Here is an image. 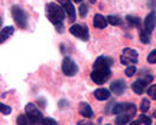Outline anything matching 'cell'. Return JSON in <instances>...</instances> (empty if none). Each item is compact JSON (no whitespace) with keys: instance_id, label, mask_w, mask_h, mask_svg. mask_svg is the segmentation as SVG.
<instances>
[{"instance_id":"6da1fadb","label":"cell","mask_w":156,"mask_h":125,"mask_svg":"<svg viewBox=\"0 0 156 125\" xmlns=\"http://www.w3.org/2000/svg\"><path fill=\"white\" fill-rule=\"evenodd\" d=\"M112 63H113L112 58H107V56L97 58V60L94 62V71L91 72V81L97 83V85L106 83L108 81V78L112 76V71H110Z\"/></svg>"},{"instance_id":"7a4b0ae2","label":"cell","mask_w":156,"mask_h":125,"mask_svg":"<svg viewBox=\"0 0 156 125\" xmlns=\"http://www.w3.org/2000/svg\"><path fill=\"white\" fill-rule=\"evenodd\" d=\"M65 13L64 7L58 6L56 3H48L46 5V15L49 19L51 23H54L58 29V32H62V27H64V19H65Z\"/></svg>"},{"instance_id":"3957f363","label":"cell","mask_w":156,"mask_h":125,"mask_svg":"<svg viewBox=\"0 0 156 125\" xmlns=\"http://www.w3.org/2000/svg\"><path fill=\"white\" fill-rule=\"evenodd\" d=\"M12 16H13V20H15L17 27L26 29V26H28V16H26L23 9H20L19 6H13L12 7Z\"/></svg>"},{"instance_id":"277c9868","label":"cell","mask_w":156,"mask_h":125,"mask_svg":"<svg viewBox=\"0 0 156 125\" xmlns=\"http://www.w3.org/2000/svg\"><path fill=\"white\" fill-rule=\"evenodd\" d=\"M120 62H122V65H134L137 62V52L132 49V48L123 49L122 56H120Z\"/></svg>"},{"instance_id":"5b68a950","label":"cell","mask_w":156,"mask_h":125,"mask_svg":"<svg viewBox=\"0 0 156 125\" xmlns=\"http://www.w3.org/2000/svg\"><path fill=\"white\" fill-rule=\"evenodd\" d=\"M69 32H71L73 36L81 39V40H88L90 39L88 29H87V26H84V25H73V26L69 27Z\"/></svg>"},{"instance_id":"8992f818","label":"cell","mask_w":156,"mask_h":125,"mask_svg":"<svg viewBox=\"0 0 156 125\" xmlns=\"http://www.w3.org/2000/svg\"><path fill=\"white\" fill-rule=\"evenodd\" d=\"M25 111H26V115L29 117V120H30L32 124H38V122H41V121H44L41 111L35 106L34 103H28L26 108H25Z\"/></svg>"},{"instance_id":"52a82bcc","label":"cell","mask_w":156,"mask_h":125,"mask_svg":"<svg viewBox=\"0 0 156 125\" xmlns=\"http://www.w3.org/2000/svg\"><path fill=\"white\" fill-rule=\"evenodd\" d=\"M62 72L67 76H74L78 72V66L71 58H65L62 60Z\"/></svg>"},{"instance_id":"ba28073f","label":"cell","mask_w":156,"mask_h":125,"mask_svg":"<svg viewBox=\"0 0 156 125\" xmlns=\"http://www.w3.org/2000/svg\"><path fill=\"white\" fill-rule=\"evenodd\" d=\"M152 81V76H147L146 79H139V81H136L132 83V89H133L134 93H137V95H142V93L146 91V83L147 82Z\"/></svg>"},{"instance_id":"9c48e42d","label":"cell","mask_w":156,"mask_h":125,"mask_svg":"<svg viewBox=\"0 0 156 125\" xmlns=\"http://www.w3.org/2000/svg\"><path fill=\"white\" fill-rule=\"evenodd\" d=\"M58 2L62 5L64 10L67 12L68 17H69V19H73V20H75V9H74L73 3H71L69 0H58Z\"/></svg>"},{"instance_id":"30bf717a","label":"cell","mask_w":156,"mask_h":125,"mask_svg":"<svg viewBox=\"0 0 156 125\" xmlns=\"http://www.w3.org/2000/svg\"><path fill=\"white\" fill-rule=\"evenodd\" d=\"M112 92L116 93V95H122L123 92H124V89H126V83H124V81H122V79H117V81H114L112 83Z\"/></svg>"},{"instance_id":"8fae6325","label":"cell","mask_w":156,"mask_h":125,"mask_svg":"<svg viewBox=\"0 0 156 125\" xmlns=\"http://www.w3.org/2000/svg\"><path fill=\"white\" fill-rule=\"evenodd\" d=\"M80 114L83 115V117H85V118H93V117H94V112H93L91 106L85 102L80 103Z\"/></svg>"},{"instance_id":"7c38bea8","label":"cell","mask_w":156,"mask_h":125,"mask_svg":"<svg viewBox=\"0 0 156 125\" xmlns=\"http://www.w3.org/2000/svg\"><path fill=\"white\" fill-rule=\"evenodd\" d=\"M94 96L98 101H107V99H110V91L106 88H98L97 91H94Z\"/></svg>"},{"instance_id":"4fadbf2b","label":"cell","mask_w":156,"mask_h":125,"mask_svg":"<svg viewBox=\"0 0 156 125\" xmlns=\"http://www.w3.org/2000/svg\"><path fill=\"white\" fill-rule=\"evenodd\" d=\"M155 25H156V15L155 13H149L145 19V29H147L149 32H152L155 29Z\"/></svg>"},{"instance_id":"5bb4252c","label":"cell","mask_w":156,"mask_h":125,"mask_svg":"<svg viewBox=\"0 0 156 125\" xmlns=\"http://www.w3.org/2000/svg\"><path fill=\"white\" fill-rule=\"evenodd\" d=\"M94 26L95 27H98V29H104V27L107 26V17H104L103 15H95L94 16Z\"/></svg>"},{"instance_id":"9a60e30c","label":"cell","mask_w":156,"mask_h":125,"mask_svg":"<svg viewBox=\"0 0 156 125\" xmlns=\"http://www.w3.org/2000/svg\"><path fill=\"white\" fill-rule=\"evenodd\" d=\"M13 32H15V29H13L12 26L3 27V29H2V33H0V42H2V43H5V40L9 38L10 35H13Z\"/></svg>"},{"instance_id":"2e32d148","label":"cell","mask_w":156,"mask_h":125,"mask_svg":"<svg viewBox=\"0 0 156 125\" xmlns=\"http://www.w3.org/2000/svg\"><path fill=\"white\" fill-rule=\"evenodd\" d=\"M130 120H132V117H130V115L129 114H124V112H123V114H119L117 115V118H116V124H129V122H130Z\"/></svg>"},{"instance_id":"e0dca14e","label":"cell","mask_w":156,"mask_h":125,"mask_svg":"<svg viewBox=\"0 0 156 125\" xmlns=\"http://www.w3.org/2000/svg\"><path fill=\"white\" fill-rule=\"evenodd\" d=\"M140 40H142V43H151V32L147 30V29H145V30H140V35H139Z\"/></svg>"},{"instance_id":"ac0fdd59","label":"cell","mask_w":156,"mask_h":125,"mask_svg":"<svg viewBox=\"0 0 156 125\" xmlns=\"http://www.w3.org/2000/svg\"><path fill=\"white\" fill-rule=\"evenodd\" d=\"M133 124H145V125H149V124H152V118L146 117V115H140V117L136 121H134Z\"/></svg>"},{"instance_id":"d6986e66","label":"cell","mask_w":156,"mask_h":125,"mask_svg":"<svg viewBox=\"0 0 156 125\" xmlns=\"http://www.w3.org/2000/svg\"><path fill=\"white\" fill-rule=\"evenodd\" d=\"M126 19H127V22H129V25H130V26H136V27L140 26V19H139V17L127 16Z\"/></svg>"},{"instance_id":"ffe728a7","label":"cell","mask_w":156,"mask_h":125,"mask_svg":"<svg viewBox=\"0 0 156 125\" xmlns=\"http://www.w3.org/2000/svg\"><path fill=\"white\" fill-rule=\"evenodd\" d=\"M107 22L110 23V25H114V26H117V25H120L122 23V19L117 16H108L107 17Z\"/></svg>"},{"instance_id":"44dd1931","label":"cell","mask_w":156,"mask_h":125,"mask_svg":"<svg viewBox=\"0 0 156 125\" xmlns=\"http://www.w3.org/2000/svg\"><path fill=\"white\" fill-rule=\"evenodd\" d=\"M147 95H149V98L156 99V85H151L147 88Z\"/></svg>"},{"instance_id":"7402d4cb","label":"cell","mask_w":156,"mask_h":125,"mask_svg":"<svg viewBox=\"0 0 156 125\" xmlns=\"http://www.w3.org/2000/svg\"><path fill=\"white\" fill-rule=\"evenodd\" d=\"M149 105H151V103H149V99H143V101H142V103H140V111L145 114L146 111L149 109Z\"/></svg>"},{"instance_id":"603a6c76","label":"cell","mask_w":156,"mask_h":125,"mask_svg":"<svg viewBox=\"0 0 156 125\" xmlns=\"http://www.w3.org/2000/svg\"><path fill=\"white\" fill-rule=\"evenodd\" d=\"M0 111H2V114L3 115H9L10 114L12 108L10 106H7V105H5V103H0Z\"/></svg>"},{"instance_id":"cb8c5ba5","label":"cell","mask_w":156,"mask_h":125,"mask_svg":"<svg viewBox=\"0 0 156 125\" xmlns=\"http://www.w3.org/2000/svg\"><path fill=\"white\" fill-rule=\"evenodd\" d=\"M88 13V6L87 5H81L80 6V16L81 17H85Z\"/></svg>"},{"instance_id":"d4e9b609","label":"cell","mask_w":156,"mask_h":125,"mask_svg":"<svg viewBox=\"0 0 156 125\" xmlns=\"http://www.w3.org/2000/svg\"><path fill=\"white\" fill-rule=\"evenodd\" d=\"M147 62L149 63H156V49H153L147 56Z\"/></svg>"},{"instance_id":"484cf974","label":"cell","mask_w":156,"mask_h":125,"mask_svg":"<svg viewBox=\"0 0 156 125\" xmlns=\"http://www.w3.org/2000/svg\"><path fill=\"white\" fill-rule=\"evenodd\" d=\"M28 122H30V120H29V117L26 115H20L19 118H17V124H20V125H23V124H28Z\"/></svg>"},{"instance_id":"4316f807","label":"cell","mask_w":156,"mask_h":125,"mask_svg":"<svg viewBox=\"0 0 156 125\" xmlns=\"http://www.w3.org/2000/svg\"><path fill=\"white\" fill-rule=\"evenodd\" d=\"M134 73H136V68H134L133 65H129L127 68H126V75H127V76H133Z\"/></svg>"},{"instance_id":"83f0119b","label":"cell","mask_w":156,"mask_h":125,"mask_svg":"<svg viewBox=\"0 0 156 125\" xmlns=\"http://www.w3.org/2000/svg\"><path fill=\"white\" fill-rule=\"evenodd\" d=\"M42 124H46V125H56L58 122H56L55 120H51V118H44Z\"/></svg>"},{"instance_id":"f1b7e54d","label":"cell","mask_w":156,"mask_h":125,"mask_svg":"<svg viewBox=\"0 0 156 125\" xmlns=\"http://www.w3.org/2000/svg\"><path fill=\"white\" fill-rule=\"evenodd\" d=\"M73 2H75V3H81L83 0H73Z\"/></svg>"},{"instance_id":"f546056e","label":"cell","mask_w":156,"mask_h":125,"mask_svg":"<svg viewBox=\"0 0 156 125\" xmlns=\"http://www.w3.org/2000/svg\"><path fill=\"white\" fill-rule=\"evenodd\" d=\"M95 2H97V0H90V3H95Z\"/></svg>"},{"instance_id":"4dcf8cb0","label":"cell","mask_w":156,"mask_h":125,"mask_svg":"<svg viewBox=\"0 0 156 125\" xmlns=\"http://www.w3.org/2000/svg\"><path fill=\"white\" fill-rule=\"evenodd\" d=\"M153 117H155V118H156V109H155V111H153Z\"/></svg>"}]
</instances>
